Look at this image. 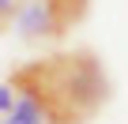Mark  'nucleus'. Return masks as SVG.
Returning a JSON list of instances; mask_svg holds the SVG:
<instances>
[{
	"label": "nucleus",
	"mask_w": 128,
	"mask_h": 124,
	"mask_svg": "<svg viewBox=\"0 0 128 124\" xmlns=\"http://www.w3.org/2000/svg\"><path fill=\"white\" fill-rule=\"evenodd\" d=\"M0 124H45V117H42V109L30 102V98H23V94H15V102H12V109L4 113V120Z\"/></svg>",
	"instance_id": "3"
},
{
	"label": "nucleus",
	"mask_w": 128,
	"mask_h": 124,
	"mask_svg": "<svg viewBox=\"0 0 128 124\" xmlns=\"http://www.w3.org/2000/svg\"><path fill=\"white\" fill-rule=\"evenodd\" d=\"M19 8H23V0H0V30L19 15Z\"/></svg>",
	"instance_id": "4"
},
{
	"label": "nucleus",
	"mask_w": 128,
	"mask_h": 124,
	"mask_svg": "<svg viewBox=\"0 0 128 124\" xmlns=\"http://www.w3.org/2000/svg\"><path fill=\"white\" fill-rule=\"evenodd\" d=\"M15 19H19V34H23V38H60V34H64V30L56 26V19H53V11H49L45 0H30V4H23Z\"/></svg>",
	"instance_id": "2"
},
{
	"label": "nucleus",
	"mask_w": 128,
	"mask_h": 124,
	"mask_svg": "<svg viewBox=\"0 0 128 124\" xmlns=\"http://www.w3.org/2000/svg\"><path fill=\"white\" fill-rule=\"evenodd\" d=\"M8 87L30 98L42 109L45 124H87L109 98V79L90 49L30 60L12 72Z\"/></svg>",
	"instance_id": "1"
},
{
	"label": "nucleus",
	"mask_w": 128,
	"mask_h": 124,
	"mask_svg": "<svg viewBox=\"0 0 128 124\" xmlns=\"http://www.w3.org/2000/svg\"><path fill=\"white\" fill-rule=\"evenodd\" d=\"M12 102H15V90H12V87H0V117L12 109Z\"/></svg>",
	"instance_id": "5"
}]
</instances>
